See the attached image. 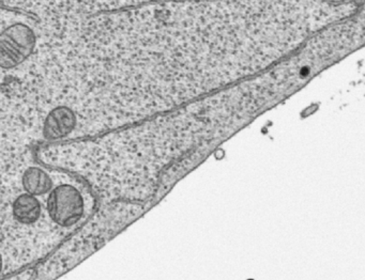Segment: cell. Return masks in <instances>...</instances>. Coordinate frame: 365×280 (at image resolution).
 <instances>
[{
  "instance_id": "obj_1",
  "label": "cell",
  "mask_w": 365,
  "mask_h": 280,
  "mask_svg": "<svg viewBox=\"0 0 365 280\" xmlns=\"http://www.w3.org/2000/svg\"><path fill=\"white\" fill-rule=\"evenodd\" d=\"M37 36L29 26L16 23L0 32V68L12 70L24 63L35 51Z\"/></svg>"
},
{
  "instance_id": "obj_2",
  "label": "cell",
  "mask_w": 365,
  "mask_h": 280,
  "mask_svg": "<svg viewBox=\"0 0 365 280\" xmlns=\"http://www.w3.org/2000/svg\"><path fill=\"white\" fill-rule=\"evenodd\" d=\"M46 207L55 224L69 228L82 219L85 201L78 188L70 184H63L51 190Z\"/></svg>"
},
{
  "instance_id": "obj_3",
  "label": "cell",
  "mask_w": 365,
  "mask_h": 280,
  "mask_svg": "<svg viewBox=\"0 0 365 280\" xmlns=\"http://www.w3.org/2000/svg\"><path fill=\"white\" fill-rule=\"evenodd\" d=\"M76 125L78 117L73 109L68 106H57L46 115L42 134L46 140H61L72 134Z\"/></svg>"
},
{
  "instance_id": "obj_4",
  "label": "cell",
  "mask_w": 365,
  "mask_h": 280,
  "mask_svg": "<svg viewBox=\"0 0 365 280\" xmlns=\"http://www.w3.org/2000/svg\"><path fill=\"white\" fill-rule=\"evenodd\" d=\"M12 211L14 218L21 224H35L41 217V203L33 195L24 192L14 201Z\"/></svg>"
},
{
  "instance_id": "obj_5",
  "label": "cell",
  "mask_w": 365,
  "mask_h": 280,
  "mask_svg": "<svg viewBox=\"0 0 365 280\" xmlns=\"http://www.w3.org/2000/svg\"><path fill=\"white\" fill-rule=\"evenodd\" d=\"M22 183L27 194L35 197L48 194L53 188V181L50 175L43 169L38 167H29L25 170Z\"/></svg>"
},
{
  "instance_id": "obj_6",
  "label": "cell",
  "mask_w": 365,
  "mask_h": 280,
  "mask_svg": "<svg viewBox=\"0 0 365 280\" xmlns=\"http://www.w3.org/2000/svg\"><path fill=\"white\" fill-rule=\"evenodd\" d=\"M1 269H3V256L0 254V273H1Z\"/></svg>"
}]
</instances>
